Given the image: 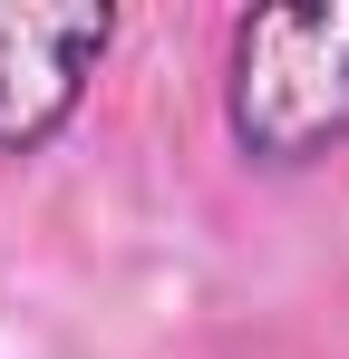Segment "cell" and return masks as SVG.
<instances>
[{
  "label": "cell",
  "instance_id": "cell-2",
  "mask_svg": "<svg viewBox=\"0 0 349 359\" xmlns=\"http://www.w3.org/2000/svg\"><path fill=\"white\" fill-rule=\"evenodd\" d=\"M107 49H116L107 0H0V165L68 136Z\"/></svg>",
  "mask_w": 349,
  "mask_h": 359
},
{
  "label": "cell",
  "instance_id": "cell-1",
  "mask_svg": "<svg viewBox=\"0 0 349 359\" xmlns=\"http://www.w3.org/2000/svg\"><path fill=\"white\" fill-rule=\"evenodd\" d=\"M224 126L242 165L301 175L349 146V0L242 10L224 39Z\"/></svg>",
  "mask_w": 349,
  "mask_h": 359
}]
</instances>
